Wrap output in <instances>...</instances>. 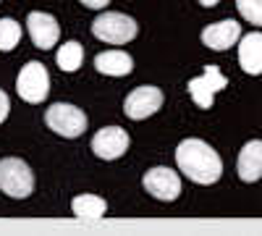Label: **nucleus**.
I'll return each instance as SVG.
<instances>
[{
    "instance_id": "6e6552de",
    "label": "nucleus",
    "mask_w": 262,
    "mask_h": 236,
    "mask_svg": "<svg viewBox=\"0 0 262 236\" xmlns=\"http://www.w3.org/2000/svg\"><path fill=\"white\" fill-rule=\"evenodd\" d=\"M160 108H163V92L158 87H149V84L137 87L123 102V113L131 121H144L149 116H155Z\"/></svg>"
},
{
    "instance_id": "6ab92c4d",
    "label": "nucleus",
    "mask_w": 262,
    "mask_h": 236,
    "mask_svg": "<svg viewBox=\"0 0 262 236\" xmlns=\"http://www.w3.org/2000/svg\"><path fill=\"white\" fill-rule=\"evenodd\" d=\"M8 113H11V100H8V95L3 90H0V123L8 118Z\"/></svg>"
},
{
    "instance_id": "1a4fd4ad",
    "label": "nucleus",
    "mask_w": 262,
    "mask_h": 236,
    "mask_svg": "<svg viewBox=\"0 0 262 236\" xmlns=\"http://www.w3.org/2000/svg\"><path fill=\"white\" fill-rule=\"evenodd\" d=\"M131 139L126 134V128L121 126H105L92 137V153L100 160H118L121 155H126Z\"/></svg>"
},
{
    "instance_id": "9b49d317",
    "label": "nucleus",
    "mask_w": 262,
    "mask_h": 236,
    "mask_svg": "<svg viewBox=\"0 0 262 236\" xmlns=\"http://www.w3.org/2000/svg\"><path fill=\"white\" fill-rule=\"evenodd\" d=\"M242 39V24L233 18H226V21H217V24H210L205 32H202V45L215 50V53H223L228 50L231 45Z\"/></svg>"
},
{
    "instance_id": "dca6fc26",
    "label": "nucleus",
    "mask_w": 262,
    "mask_h": 236,
    "mask_svg": "<svg viewBox=\"0 0 262 236\" xmlns=\"http://www.w3.org/2000/svg\"><path fill=\"white\" fill-rule=\"evenodd\" d=\"M55 60H58V69H60V71L74 74V71H79L81 60H84V48L79 45L76 39H69L66 45H60V50H58Z\"/></svg>"
},
{
    "instance_id": "f8f14e48",
    "label": "nucleus",
    "mask_w": 262,
    "mask_h": 236,
    "mask_svg": "<svg viewBox=\"0 0 262 236\" xmlns=\"http://www.w3.org/2000/svg\"><path fill=\"white\" fill-rule=\"evenodd\" d=\"M238 66L244 74H262V32H249L238 39Z\"/></svg>"
},
{
    "instance_id": "412c9836",
    "label": "nucleus",
    "mask_w": 262,
    "mask_h": 236,
    "mask_svg": "<svg viewBox=\"0 0 262 236\" xmlns=\"http://www.w3.org/2000/svg\"><path fill=\"white\" fill-rule=\"evenodd\" d=\"M217 3H221V0H200V6H205V8H212Z\"/></svg>"
},
{
    "instance_id": "4468645a",
    "label": "nucleus",
    "mask_w": 262,
    "mask_h": 236,
    "mask_svg": "<svg viewBox=\"0 0 262 236\" xmlns=\"http://www.w3.org/2000/svg\"><path fill=\"white\" fill-rule=\"evenodd\" d=\"M95 69L105 76H128L134 71V60L123 50H105V53H97Z\"/></svg>"
},
{
    "instance_id": "a211bd4d",
    "label": "nucleus",
    "mask_w": 262,
    "mask_h": 236,
    "mask_svg": "<svg viewBox=\"0 0 262 236\" xmlns=\"http://www.w3.org/2000/svg\"><path fill=\"white\" fill-rule=\"evenodd\" d=\"M236 8L244 21L254 27H262V0H236Z\"/></svg>"
},
{
    "instance_id": "0eeeda50",
    "label": "nucleus",
    "mask_w": 262,
    "mask_h": 236,
    "mask_svg": "<svg viewBox=\"0 0 262 236\" xmlns=\"http://www.w3.org/2000/svg\"><path fill=\"white\" fill-rule=\"evenodd\" d=\"M142 186L144 191H149L155 200L160 202H176L179 195H181V179L176 170H170L165 165H158V168H149L144 179H142Z\"/></svg>"
},
{
    "instance_id": "20e7f679",
    "label": "nucleus",
    "mask_w": 262,
    "mask_h": 236,
    "mask_svg": "<svg viewBox=\"0 0 262 236\" xmlns=\"http://www.w3.org/2000/svg\"><path fill=\"white\" fill-rule=\"evenodd\" d=\"M45 123H48V128H53V132L63 139H76L86 132L84 111L76 108V105H71V102L50 105V108L45 111Z\"/></svg>"
},
{
    "instance_id": "2eb2a0df",
    "label": "nucleus",
    "mask_w": 262,
    "mask_h": 236,
    "mask_svg": "<svg viewBox=\"0 0 262 236\" xmlns=\"http://www.w3.org/2000/svg\"><path fill=\"white\" fill-rule=\"evenodd\" d=\"M71 210L76 218H90V221H97L107 212V202L97 195H79L71 200Z\"/></svg>"
},
{
    "instance_id": "9d476101",
    "label": "nucleus",
    "mask_w": 262,
    "mask_h": 236,
    "mask_svg": "<svg viewBox=\"0 0 262 236\" xmlns=\"http://www.w3.org/2000/svg\"><path fill=\"white\" fill-rule=\"evenodd\" d=\"M27 29H29V37L34 42V48L39 50H50L58 45V37H60V27L53 13H45V11H32L27 16Z\"/></svg>"
},
{
    "instance_id": "39448f33",
    "label": "nucleus",
    "mask_w": 262,
    "mask_h": 236,
    "mask_svg": "<svg viewBox=\"0 0 262 236\" xmlns=\"http://www.w3.org/2000/svg\"><path fill=\"white\" fill-rule=\"evenodd\" d=\"M16 92L24 102L39 105L50 95V74H48V69L42 66L39 60H29L27 66H21V71L16 76Z\"/></svg>"
},
{
    "instance_id": "f03ea898",
    "label": "nucleus",
    "mask_w": 262,
    "mask_h": 236,
    "mask_svg": "<svg viewBox=\"0 0 262 236\" xmlns=\"http://www.w3.org/2000/svg\"><path fill=\"white\" fill-rule=\"evenodd\" d=\"M137 21L118 11H105L92 21V34L105 45H126L137 37Z\"/></svg>"
},
{
    "instance_id": "ddd939ff",
    "label": "nucleus",
    "mask_w": 262,
    "mask_h": 236,
    "mask_svg": "<svg viewBox=\"0 0 262 236\" xmlns=\"http://www.w3.org/2000/svg\"><path fill=\"white\" fill-rule=\"evenodd\" d=\"M236 168H238V179L247 184H254L262 176V139H252L242 147Z\"/></svg>"
},
{
    "instance_id": "f257e3e1",
    "label": "nucleus",
    "mask_w": 262,
    "mask_h": 236,
    "mask_svg": "<svg viewBox=\"0 0 262 236\" xmlns=\"http://www.w3.org/2000/svg\"><path fill=\"white\" fill-rule=\"evenodd\" d=\"M176 165L186 179H191L194 184H202V186L215 184L223 176L221 155L205 139H196V137H189L176 147Z\"/></svg>"
},
{
    "instance_id": "aec40b11",
    "label": "nucleus",
    "mask_w": 262,
    "mask_h": 236,
    "mask_svg": "<svg viewBox=\"0 0 262 236\" xmlns=\"http://www.w3.org/2000/svg\"><path fill=\"white\" fill-rule=\"evenodd\" d=\"M79 3L84 6V8H92V11H102L111 0H79Z\"/></svg>"
},
{
    "instance_id": "423d86ee",
    "label": "nucleus",
    "mask_w": 262,
    "mask_h": 236,
    "mask_svg": "<svg viewBox=\"0 0 262 236\" xmlns=\"http://www.w3.org/2000/svg\"><path fill=\"white\" fill-rule=\"evenodd\" d=\"M228 87V79L221 74V69L217 66H205V74L202 76H196V79H189L186 84V90H189V97L194 100L196 108H202V111H210L212 108V102H215V95L226 90Z\"/></svg>"
},
{
    "instance_id": "f3484780",
    "label": "nucleus",
    "mask_w": 262,
    "mask_h": 236,
    "mask_svg": "<svg viewBox=\"0 0 262 236\" xmlns=\"http://www.w3.org/2000/svg\"><path fill=\"white\" fill-rule=\"evenodd\" d=\"M21 39V24L13 18H0V53H11Z\"/></svg>"
},
{
    "instance_id": "7ed1b4c3",
    "label": "nucleus",
    "mask_w": 262,
    "mask_h": 236,
    "mask_svg": "<svg viewBox=\"0 0 262 236\" xmlns=\"http://www.w3.org/2000/svg\"><path fill=\"white\" fill-rule=\"evenodd\" d=\"M0 191L13 200H27L34 191V174L21 158L0 160Z\"/></svg>"
}]
</instances>
